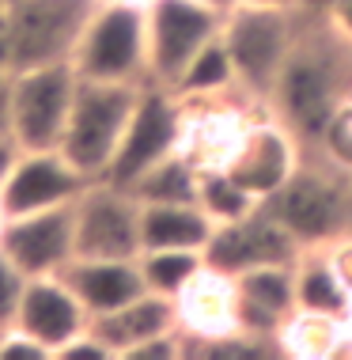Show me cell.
I'll return each instance as SVG.
<instances>
[{"label":"cell","mask_w":352,"mask_h":360,"mask_svg":"<svg viewBox=\"0 0 352 360\" xmlns=\"http://www.w3.org/2000/svg\"><path fill=\"white\" fill-rule=\"evenodd\" d=\"M348 103L352 42L330 15L299 12L296 38H292V50L266 99V110L299 141L303 152H318L330 125Z\"/></svg>","instance_id":"6da1fadb"},{"label":"cell","mask_w":352,"mask_h":360,"mask_svg":"<svg viewBox=\"0 0 352 360\" xmlns=\"http://www.w3.org/2000/svg\"><path fill=\"white\" fill-rule=\"evenodd\" d=\"M299 247H326L348 231V167L326 152H303L296 171L266 198Z\"/></svg>","instance_id":"7a4b0ae2"},{"label":"cell","mask_w":352,"mask_h":360,"mask_svg":"<svg viewBox=\"0 0 352 360\" xmlns=\"http://www.w3.org/2000/svg\"><path fill=\"white\" fill-rule=\"evenodd\" d=\"M144 84H103V80H84L76 84L72 114H68L61 152L76 163L84 174L103 179L110 167L117 144H122L129 118L136 110Z\"/></svg>","instance_id":"3957f363"},{"label":"cell","mask_w":352,"mask_h":360,"mask_svg":"<svg viewBox=\"0 0 352 360\" xmlns=\"http://www.w3.org/2000/svg\"><path fill=\"white\" fill-rule=\"evenodd\" d=\"M84 80L148 84V19L144 4L103 0L72 57Z\"/></svg>","instance_id":"277c9868"},{"label":"cell","mask_w":352,"mask_h":360,"mask_svg":"<svg viewBox=\"0 0 352 360\" xmlns=\"http://www.w3.org/2000/svg\"><path fill=\"white\" fill-rule=\"evenodd\" d=\"M299 12L296 8H258V4H239L228 12L223 23V42L235 61L239 87L266 106L273 84L280 76V65L292 50L296 38Z\"/></svg>","instance_id":"5b68a950"},{"label":"cell","mask_w":352,"mask_h":360,"mask_svg":"<svg viewBox=\"0 0 352 360\" xmlns=\"http://www.w3.org/2000/svg\"><path fill=\"white\" fill-rule=\"evenodd\" d=\"M103 0H12L4 31L12 42V72L72 61L76 46Z\"/></svg>","instance_id":"8992f818"},{"label":"cell","mask_w":352,"mask_h":360,"mask_svg":"<svg viewBox=\"0 0 352 360\" xmlns=\"http://www.w3.org/2000/svg\"><path fill=\"white\" fill-rule=\"evenodd\" d=\"M182 144H185V103L171 87L144 84L141 99H136V110L129 118V129H125V137L117 144L103 179L129 190L159 160L182 152Z\"/></svg>","instance_id":"52a82bcc"},{"label":"cell","mask_w":352,"mask_h":360,"mask_svg":"<svg viewBox=\"0 0 352 360\" xmlns=\"http://www.w3.org/2000/svg\"><path fill=\"white\" fill-rule=\"evenodd\" d=\"M148 84L174 87L185 65L197 57L212 38L223 34L228 15L201 0H148Z\"/></svg>","instance_id":"ba28073f"},{"label":"cell","mask_w":352,"mask_h":360,"mask_svg":"<svg viewBox=\"0 0 352 360\" xmlns=\"http://www.w3.org/2000/svg\"><path fill=\"white\" fill-rule=\"evenodd\" d=\"M76 84L80 72L72 61L12 72V137L19 148H61Z\"/></svg>","instance_id":"9c48e42d"},{"label":"cell","mask_w":352,"mask_h":360,"mask_svg":"<svg viewBox=\"0 0 352 360\" xmlns=\"http://www.w3.org/2000/svg\"><path fill=\"white\" fill-rule=\"evenodd\" d=\"M141 255V201L133 190L95 179L76 198V258Z\"/></svg>","instance_id":"30bf717a"},{"label":"cell","mask_w":352,"mask_h":360,"mask_svg":"<svg viewBox=\"0 0 352 360\" xmlns=\"http://www.w3.org/2000/svg\"><path fill=\"white\" fill-rule=\"evenodd\" d=\"M91 182V174H84L61 148H23L8 179L0 182V209L8 220L38 209L72 205Z\"/></svg>","instance_id":"8fae6325"},{"label":"cell","mask_w":352,"mask_h":360,"mask_svg":"<svg viewBox=\"0 0 352 360\" xmlns=\"http://www.w3.org/2000/svg\"><path fill=\"white\" fill-rule=\"evenodd\" d=\"M299 243L288 236V228L269 212V205L261 201L254 212L228 224H216L209 247H204V266L220 269V274H242L254 266H269V262H296Z\"/></svg>","instance_id":"7c38bea8"},{"label":"cell","mask_w":352,"mask_h":360,"mask_svg":"<svg viewBox=\"0 0 352 360\" xmlns=\"http://www.w3.org/2000/svg\"><path fill=\"white\" fill-rule=\"evenodd\" d=\"M0 247L15 258L27 277L61 274L76 258V201L8 217L0 224Z\"/></svg>","instance_id":"4fadbf2b"},{"label":"cell","mask_w":352,"mask_h":360,"mask_svg":"<svg viewBox=\"0 0 352 360\" xmlns=\"http://www.w3.org/2000/svg\"><path fill=\"white\" fill-rule=\"evenodd\" d=\"M299 155H303L299 141L292 137L269 110H258V118L250 122L247 137H242V144L235 148V155L228 160L223 171H228L242 190H250L258 201H266L269 193L296 171Z\"/></svg>","instance_id":"5bb4252c"},{"label":"cell","mask_w":352,"mask_h":360,"mask_svg":"<svg viewBox=\"0 0 352 360\" xmlns=\"http://www.w3.org/2000/svg\"><path fill=\"white\" fill-rule=\"evenodd\" d=\"M12 326L27 330V334L38 338V342L57 356V349L65 342H72L76 334H84V330L91 326V311H87L80 304V296L65 285L61 274L31 277L23 288V300H19Z\"/></svg>","instance_id":"9a60e30c"},{"label":"cell","mask_w":352,"mask_h":360,"mask_svg":"<svg viewBox=\"0 0 352 360\" xmlns=\"http://www.w3.org/2000/svg\"><path fill=\"white\" fill-rule=\"evenodd\" d=\"M235 330L258 338H280L285 319L296 311V274L292 262H269L235 274Z\"/></svg>","instance_id":"2e32d148"},{"label":"cell","mask_w":352,"mask_h":360,"mask_svg":"<svg viewBox=\"0 0 352 360\" xmlns=\"http://www.w3.org/2000/svg\"><path fill=\"white\" fill-rule=\"evenodd\" d=\"M65 285L80 296V304L95 315L125 307L141 292H148L136 258H72L61 269Z\"/></svg>","instance_id":"e0dca14e"},{"label":"cell","mask_w":352,"mask_h":360,"mask_svg":"<svg viewBox=\"0 0 352 360\" xmlns=\"http://www.w3.org/2000/svg\"><path fill=\"white\" fill-rule=\"evenodd\" d=\"M91 330L114 349L117 360H125L141 342H148V338L182 330L178 326V304H174L171 296H159V292H141V296L129 300L125 307L95 315Z\"/></svg>","instance_id":"ac0fdd59"},{"label":"cell","mask_w":352,"mask_h":360,"mask_svg":"<svg viewBox=\"0 0 352 360\" xmlns=\"http://www.w3.org/2000/svg\"><path fill=\"white\" fill-rule=\"evenodd\" d=\"M178 326L190 338H220L235 330V281L204 266L178 296Z\"/></svg>","instance_id":"d6986e66"},{"label":"cell","mask_w":352,"mask_h":360,"mask_svg":"<svg viewBox=\"0 0 352 360\" xmlns=\"http://www.w3.org/2000/svg\"><path fill=\"white\" fill-rule=\"evenodd\" d=\"M216 231V220L201 201H159L141 205V250H204Z\"/></svg>","instance_id":"ffe728a7"},{"label":"cell","mask_w":352,"mask_h":360,"mask_svg":"<svg viewBox=\"0 0 352 360\" xmlns=\"http://www.w3.org/2000/svg\"><path fill=\"white\" fill-rule=\"evenodd\" d=\"M292 274H296V311H315V315H337V319L348 315L352 292L334 269L326 247H303L292 262Z\"/></svg>","instance_id":"44dd1931"},{"label":"cell","mask_w":352,"mask_h":360,"mask_svg":"<svg viewBox=\"0 0 352 360\" xmlns=\"http://www.w3.org/2000/svg\"><path fill=\"white\" fill-rule=\"evenodd\" d=\"M280 349L296 360H330L352 356L348 323L337 315H315V311H292L280 326Z\"/></svg>","instance_id":"7402d4cb"},{"label":"cell","mask_w":352,"mask_h":360,"mask_svg":"<svg viewBox=\"0 0 352 360\" xmlns=\"http://www.w3.org/2000/svg\"><path fill=\"white\" fill-rule=\"evenodd\" d=\"M178 99L185 103H204V99H223V95L231 91H242L239 87V76H235V61L228 53V42L220 38H212L204 50L193 57L190 65H185V72L178 76V84L171 87Z\"/></svg>","instance_id":"603a6c76"},{"label":"cell","mask_w":352,"mask_h":360,"mask_svg":"<svg viewBox=\"0 0 352 360\" xmlns=\"http://www.w3.org/2000/svg\"><path fill=\"white\" fill-rule=\"evenodd\" d=\"M201 186V167L185 152H174L167 160H159L152 171H144L133 182V193L141 205H159V201H197Z\"/></svg>","instance_id":"cb8c5ba5"},{"label":"cell","mask_w":352,"mask_h":360,"mask_svg":"<svg viewBox=\"0 0 352 360\" xmlns=\"http://www.w3.org/2000/svg\"><path fill=\"white\" fill-rule=\"evenodd\" d=\"M136 262H141V274H144L148 292H159V296L174 300L204 269V250H174V247H167V250H141Z\"/></svg>","instance_id":"d4e9b609"},{"label":"cell","mask_w":352,"mask_h":360,"mask_svg":"<svg viewBox=\"0 0 352 360\" xmlns=\"http://www.w3.org/2000/svg\"><path fill=\"white\" fill-rule=\"evenodd\" d=\"M197 201H201V209L209 212L216 224L239 220V217H247V212H254V209L261 205V201L254 198L250 190H242L223 167H201Z\"/></svg>","instance_id":"484cf974"},{"label":"cell","mask_w":352,"mask_h":360,"mask_svg":"<svg viewBox=\"0 0 352 360\" xmlns=\"http://www.w3.org/2000/svg\"><path fill=\"white\" fill-rule=\"evenodd\" d=\"M27 281H31V277H27L23 269L15 266V258L0 247V319H4V323H12V319H15Z\"/></svg>","instance_id":"4316f807"},{"label":"cell","mask_w":352,"mask_h":360,"mask_svg":"<svg viewBox=\"0 0 352 360\" xmlns=\"http://www.w3.org/2000/svg\"><path fill=\"white\" fill-rule=\"evenodd\" d=\"M53 360H117V356H114V349L87 326L84 334H76L72 342H65L61 349H57Z\"/></svg>","instance_id":"83f0119b"},{"label":"cell","mask_w":352,"mask_h":360,"mask_svg":"<svg viewBox=\"0 0 352 360\" xmlns=\"http://www.w3.org/2000/svg\"><path fill=\"white\" fill-rule=\"evenodd\" d=\"M0 360H53V353L38 342V338L27 334V330L12 326L4 338V345H0Z\"/></svg>","instance_id":"f1b7e54d"},{"label":"cell","mask_w":352,"mask_h":360,"mask_svg":"<svg viewBox=\"0 0 352 360\" xmlns=\"http://www.w3.org/2000/svg\"><path fill=\"white\" fill-rule=\"evenodd\" d=\"M178 356H182V330L148 338V342H141L125 360H178Z\"/></svg>","instance_id":"f546056e"},{"label":"cell","mask_w":352,"mask_h":360,"mask_svg":"<svg viewBox=\"0 0 352 360\" xmlns=\"http://www.w3.org/2000/svg\"><path fill=\"white\" fill-rule=\"evenodd\" d=\"M326 255H330L334 269L341 274V281H345L348 292H352V231H341L337 239H330L326 243Z\"/></svg>","instance_id":"4dcf8cb0"},{"label":"cell","mask_w":352,"mask_h":360,"mask_svg":"<svg viewBox=\"0 0 352 360\" xmlns=\"http://www.w3.org/2000/svg\"><path fill=\"white\" fill-rule=\"evenodd\" d=\"M0 133H12V72L0 69Z\"/></svg>","instance_id":"1f68e13d"},{"label":"cell","mask_w":352,"mask_h":360,"mask_svg":"<svg viewBox=\"0 0 352 360\" xmlns=\"http://www.w3.org/2000/svg\"><path fill=\"white\" fill-rule=\"evenodd\" d=\"M19 141L12 137V133H0V182L8 179V171H12V163L19 160Z\"/></svg>","instance_id":"d6a6232c"},{"label":"cell","mask_w":352,"mask_h":360,"mask_svg":"<svg viewBox=\"0 0 352 360\" xmlns=\"http://www.w3.org/2000/svg\"><path fill=\"white\" fill-rule=\"evenodd\" d=\"M341 0H296L299 12H311V15H334V8Z\"/></svg>","instance_id":"836d02e7"},{"label":"cell","mask_w":352,"mask_h":360,"mask_svg":"<svg viewBox=\"0 0 352 360\" xmlns=\"http://www.w3.org/2000/svg\"><path fill=\"white\" fill-rule=\"evenodd\" d=\"M330 19H334V23L341 27V31H345V38L352 42V0H341V4L334 8V15H330Z\"/></svg>","instance_id":"e575fe53"},{"label":"cell","mask_w":352,"mask_h":360,"mask_svg":"<svg viewBox=\"0 0 352 360\" xmlns=\"http://www.w3.org/2000/svg\"><path fill=\"white\" fill-rule=\"evenodd\" d=\"M0 69H8V72H12V42H8L4 23H0Z\"/></svg>","instance_id":"d590c367"},{"label":"cell","mask_w":352,"mask_h":360,"mask_svg":"<svg viewBox=\"0 0 352 360\" xmlns=\"http://www.w3.org/2000/svg\"><path fill=\"white\" fill-rule=\"evenodd\" d=\"M239 4H258V8H296V0H239Z\"/></svg>","instance_id":"8d00e7d4"},{"label":"cell","mask_w":352,"mask_h":360,"mask_svg":"<svg viewBox=\"0 0 352 360\" xmlns=\"http://www.w3.org/2000/svg\"><path fill=\"white\" fill-rule=\"evenodd\" d=\"M201 4H209V8H216V12H235V8H239V0H201Z\"/></svg>","instance_id":"74e56055"},{"label":"cell","mask_w":352,"mask_h":360,"mask_svg":"<svg viewBox=\"0 0 352 360\" xmlns=\"http://www.w3.org/2000/svg\"><path fill=\"white\" fill-rule=\"evenodd\" d=\"M348 231H352V171H348Z\"/></svg>","instance_id":"f35d334b"},{"label":"cell","mask_w":352,"mask_h":360,"mask_svg":"<svg viewBox=\"0 0 352 360\" xmlns=\"http://www.w3.org/2000/svg\"><path fill=\"white\" fill-rule=\"evenodd\" d=\"M8 330H12V323H4V319H0V345H4V338H8Z\"/></svg>","instance_id":"ab89813d"},{"label":"cell","mask_w":352,"mask_h":360,"mask_svg":"<svg viewBox=\"0 0 352 360\" xmlns=\"http://www.w3.org/2000/svg\"><path fill=\"white\" fill-rule=\"evenodd\" d=\"M8 4H12V0H0V23H4V15H8Z\"/></svg>","instance_id":"60d3db41"},{"label":"cell","mask_w":352,"mask_h":360,"mask_svg":"<svg viewBox=\"0 0 352 360\" xmlns=\"http://www.w3.org/2000/svg\"><path fill=\"white\" fill-rule=\"evenodd\" d=\"M345 323H348V338H352V307H348V315H345Z\"/></svg>","instance_id":"b9f144b4"},{"label":"cell","mask_w":352,"mask_h":360,"mask_svg":"<svg viewBox=\"0 0 352 360\" xmlns=\"http://www.w3.org/2000/svg\"><path fill=\"white\" fill-rule=\"evenodd\" d=\"M133 4H148V0H133Z\"/></svg>","instance_id":"7bdbcfd3"},{"label":"cell","mask_w":352,"mask_h":360,"mask_svg":"<svg viewBox=\"0 0 352 360\" xmlns=\"http://www.w3.org/2000/svg\"><path fill=\"white\" fill-rule=\"evenodd\" d=\"M0 224H4V209H0Z\"/></svg>","instance_id":"ee69618b"}]
</instances>
